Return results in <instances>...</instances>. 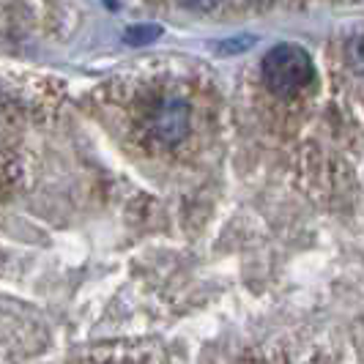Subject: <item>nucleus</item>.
Returning a JSON list of instances; mask_svg holds the SVG:
<instances>
[{
  "mask_svg": "<svg viewBox=\"0 0 364 364\" xmlns=\"http://www.w3.org/2000/svg\"><path fill=\"white\" fill-rule=\"evenodd\" d=\"M263 82L266 88L277 96H293V93L304 91L315 77L312 58L304 47L299 44H277L263 55L260 63Z\"/></svg>",
  "mask_w": 364,
  "mask_h": 364,
  "instance_id": "1",
  "label": "nucleus"
},
{
  "mask_svg": "<svg viewBox=\"0 0 364 364\" xmlns=\"http://www.w3.org/2000/svg\"><path fill=\"white\" fill-rule=\"evenodd\" d=\"M189 134V107L181 99H164L148 121V137L162 148L178 146Z\"/></svg>",
  "mask_w": 364,
  "mask_h": 364,
  "instance_id": "2",
  "label": "nucleus"
},
{
  "mask_svg": "<svg viewBox=\"0 0 364 364\" xmlns=\"http://www.w3.org/2000/svg\"><path fill=\"white\" fill-rule=\"evenodd\" d=\"M159 33H162L159 25H134V28H129L124 38H127L129 44H148V41L159 38Z\"/></svg>",
  "mask_w": 364,
  "mask_h": 364,
  "instance_id": "3",
  "label": "nucleus"
},
{
  "mask_svg": "<svg viewBox=\"0 0 364 364\" xmlns=\"http://www.w3.org/2000/svg\"><path fill=\"white\" fill-rule=\"evenodd\" d=\"M183 9H192V11H211L217 9L222 0H178Z\"/></svg>",
  "mask_w": 364,
  "mask_h": 364,
  "instance_id": "4",
  "label": "nucleus"
}]
</instances>
